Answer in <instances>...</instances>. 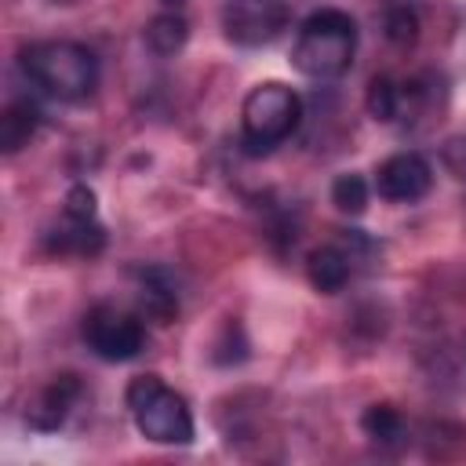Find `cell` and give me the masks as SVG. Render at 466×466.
Wrapping results in <instances>:
<instances>
[{
	"mask_svg": "<svg viewBox=\"0 0 466 466\" xmlns=\"http://www.w3.org/2000/svg\"><path fill=\"white\" fill-rule=\"evenodd\" d=\"M382 29H386V40H390V44L411 47V44L419 40V15H415L408 4H393V7H386Z\"/></svg>",
	"mask_w": 466,
	"mask_h": 466,
	"instance_id": "cell-17",
	"label": "cell"
},
{
	"mask_svg": "<svg viewBox=\"0 0 466 466\" xmlns=\"http://www.w3.org/2000/svg\"><path fill=\"white\" fill-rule=\"evenodd\" d=\"M353 55H357V22L339 7H320L299 25L291 66L313 80H335L353 66Z\"/></svg>",
	"mask_w": 466,
	"mask_h": 466,
	"instance_id": "cell-2",
	"label": "cell"
},
{
	"mask_svg": "<svg viewBox=\"0 0 466 466\" xmlns=\"http://www.w3.org/2000/svg\"><path fill=\"white\" fill-rule=\"evenodd\" d=\"M291 22L288 0H226L222 7V33L237 47H262L273 44Z\"/></svg>",
	"mask_w": 466,
	"mask_h": 466,
	"instance_id": "cell-6",
	"label": "cell"
},
{
	"mask_svg": "<svg viewBox=\"0 0 466 466\" xmlns=\"http://www.w3.org/2000/svg\"><path fill=\"white\" fill-rule=\"evenodd\" d=\"M51 4H76V0H51Z\"/></svg>",
	"mask_w": 466,
	"mask_h": 466,
	"instance_id": "cell-20",
	"label": "cell"
},
{
	"mask_svg": "<svg viewBox=\"0 0 466 466\" xmlns=\"http://www.w3.org/2000/svg\"><path fill=\"white\" fill-rule=\"evenodd\" d=\"M360 426L364 433L379 444V448H404L408 444V422L404 415L393 408V404H371L364 415H360Z\"/></svg>",
	"mask_w": 466,
	"mask_h": 466,
	"instance_id": "cell-12",
	"label": "cell"
},
{
	"mask_svg": "<svg viewBox=\"0 0 466 466\" xmlns=\"http://www.w3.org/2000/svg\"><path fill=\"white\" fill-rule=\"evenodd\" d=\"M84 342L95 357L102 360H131L142 353L146 346V324H142V313H127V309H116V306H91L84 313Z\"/></svg>",
	"mask_w": 466,
	"mask_h": 466,
	"instance_id": "cell-5",
	"label": "cell"
},
{
	"mask_svg": "<svg viewBox=\"0 0 466 466\" xmlns=\"http://www.w3.org/2000/svg\"><path fill=\"white\" fill-rule=\"evenodd\" d=\"M331 204L342 215H360L368 208V182H364V175H357V171L339 175L331 182Z\"/></svg>",
	"mask_w": 466,
	"mask_h": 466,
	"instance_id": "cell-16",
	"label": "cell"
},
{
	"mask_svg": "<svg viewBox=\"0 0 466 466\" xmlns=\"http://www.w3.org/2000/svg\"><path fill=\"white\" fill-rule=\"evenodd\" d=\"M375 189H379L382 200H393V204L422 200L433 189V167L419 153H393V157H386L379 164Z\"/></svg>",
	"mask_w": 466,
	"mask_h": 466,
	"instance_id": "cell-7",
	"label": "cell"
},
{
	"mask_svg": "<svg viewBox=\"0 0 466 466\" xmlns=\"http://www.w3.org/2000/svg\"><path fill=\"white\" fill-rule=\"evenodd\" d=\"M138 313L153 324H171L178 317V291L164 269H146L138 277Z\"/></svg>",
	"mask_w": 466,
	"mask_h": 466,
	"instance_id": "cell-9",
	"label": "cell"
},
{
	"mask_svg": "<svg viewBox=\"0 0 466 466\" xmlns=\"http://www.w3.org/2000/svg\"><path fill=\"white\" fill-rule=\"evenodd\" d=\"M22 73L58 102H84L98 87V62L76 40H40L22 47Z\"/></svg>",
	"mask_w": 466,
	"mask_h": 466,
	"instance_id": "cell-1",
	"label": "cell"
},
{
	"mask_svg": "<svg viewBox=\"0 0 466 466\" xmlns=\"http://www.w3.org/2000/svg\"><path fill=\"white\" fill-rule=\"evenodd\" d=\"M36 124H40V113H36L33 102H11V106L0 113V149L11 157V153H18L22 146H29Z\"/></svg>",
	"mask_w": 466,
	"mask_h": 466,
	"instance_id": "cell-14",
	"label": "cell"
},
{
	"mask_svg": "<svg viewBox=\"0 0 466 466\" xmlns=\"http://www.w3.org/2000/svg\"><path fill=\"white\" fill-rule=\"evenodd\" d=\"M76 397H80V379H76V375H58V379H51V382L40 390V397L25 408V422H29L33 430H58V426L66 422L69 408L76 404Z\"/></svg>",
	"mask_w": 466,
	"mask_h": 466,
	"instance_id": "cell-8",
	"label": "cell"
},
{
	"mask_svg": "<svg viewBox=\"0 0 466 466\" xmlns=\"http://www.w3.org/2000/svg\"><path fill=\"white\" fill-rule=\"evenodd\" d=\"M350 273H353V258L335 244H324V248L309 251V258H306V277L320 295H339L346 288Z\"/></svg>",
	"mask_w": 466,
	"mask_h": 466,
	"instance_id": "cell-10",
	"label": "cell"
},
{
	"mask_svg": "<svg viewBox=\"0 0 466 466\" xmlns=\"http://www.w3.org/2000/svg\"><path fill=\"white\" fill-rule=\"evenodd\" d=\"M364 106L379 124H393L397 116H404V84H397L393 76H375L368 84Z\"/></svg>",
	"mask_w": 466,
	"mask_h": 466,
	"instance_id": "cell-15",
	"label": "cell"
},
{
	"mask_svg": "<svg viewBox=\"0 0 466 466\" xmlns=\"http://www.w3.org/2000/svg\"><path fill=\"white\" fill-rule=\"evenodd\" d=\"M299 120H302V98L288 84L280 80L255 84L240 106V142L255 157L269 153L273 146L295 135Z\"/></svg>",
	"mask_w": 466,
	"mask_h": 466,
	"instance_id": "cell-4",
	"label": "cell"
},
{
	"mask_svg": "<svg viewBox=\"0 0 466 466\" xmlns=\"http://www.w3.org/2000/svg\"><path fill=\"white\" fill-rule=\"evenodd\" d=\"M106 244V233L102 226L91 218V222H76V218H66L62 215V226L47 237V248L58 251V255H98Z\"/></svg>",
	"mask_w": 466,
	"mask_h": 466,
	"instance_id": "cell-11",
	"label": "cell"
},
{
	"mask_svg": "<svg viewBox=\"0 0 466 466\" xmlns=\"http://www.w3.org/2000/svg\"><path fill=\"white\" fill-rule=\"evenodd\" d=\"M146 47L153 51V55H160V58H167V55H175V51H182V44H186V36H189V22L178 15V11H164V15H153L149 22H146Z\"/></svg>",
	"mask_w": 466,
	"mask_h": 466,
	"instance_id": "cell-13",
	"label": "cell"
},
{
	"mask_svg": "<svg viewBox=\"0 0 466 466\" xmlns=\"http://www.w3.org/2000/svg\"><path fill=\"white\" fill-rule=\"evenodd\" d=\"M95 211H98V208H95V189H91L87 182L69 186L62 215H66V218H76V222H91V218H95Z\"/></svg>",
	"mask_w": 466,
	"mask_h": 466,
	"instance_id": "cell-18",
	"label": "cell"
},
{
	"mask_svg": "<svg viewBox=\"0 0 466 466\" xmlns=\"http://www.w3.org/2000/svg\"><path fill=\"white\" fill-rule=\"evenodd\" d=\"M127 411L138 426V433L153 444H189L193 441V415L182 393L164 386L160 375L146 371L135 375L124 390Z\"/></svg>",
	"mask_w": 466,
	"mask_h": 466,
	"instance_id": "cell-3",
	"label": "cell"
},
{
	"mask_svg": "<svg viewBox=\"0 0 466 466\" xmlns=\"http://www.w3.org/2000/svg\"><path fill=\"white\" fill-rule=\"evenodd\" d=\"M160 4H164V7H171V11H178V7L186 4V0H160Z\"/></svg>",
	"mask_w": 466,
	"mask_h": 466,
	"instance_id": "cell-19",
	"label": "cell"
}]
</instances>
